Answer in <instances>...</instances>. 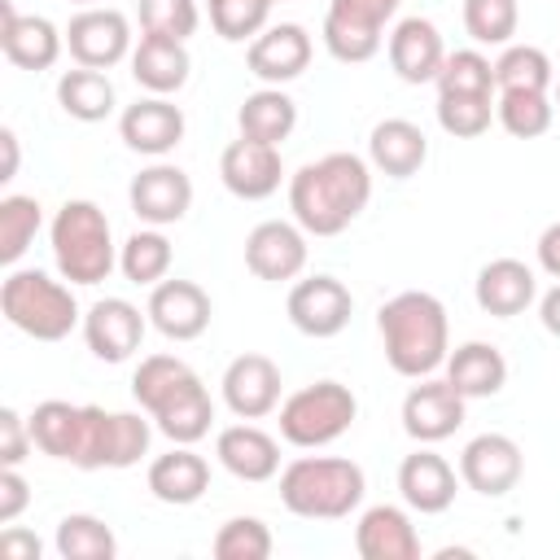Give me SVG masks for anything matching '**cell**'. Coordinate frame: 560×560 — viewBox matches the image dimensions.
Returning a JSON list of instances; mask_svg holds the SVG:
<instances>
[{"mask_svg": "<svg viewBox=\"0 0 560 560\" xmlns=\"http://www.w3.org/2000/svg\"><path fill=\"white\" fill-rule=\"evenodd\" d=\"M372 201V162L359 153H324L289 175V210L306 236L346 232Z\"/></svg>", "mask_w": 560, "mask_h": 560, "instance_id": "6da1fadb", "label": "cell"}, {"mask_svg": "<svg viewBox=\"0 0 560 560\" xmlns=\"http://www.w3.org/2000/svg\"><path fill=\"white\" fill-rule=\"evenodd\" d=\"M131 398L179 446H197L214 424V398L179 354H144L131 372Z\"/></svg>", "mask_w": 560, "mask_h": 560, "instance_id": "7a4b0ae2", "label": "cell"}, {"mask_svg": "<svg viewBox=\"0 0 560 560\" xmlns=\"http://www.w3.org/2000/svg\"><path fill=\"white\" fill-rule=\"evenodd\" d=\"M376 332H381L385 363L398 376H407V381L433 376L446 363V354H451V319H446V306L433 293H424V289L394 293L376 311Z\"/></svg>", "mask_w": 560, "mask_h": 560, "instance_id": "3957f363", "label": "cell"}, {"mask_svg": "<svg viewBox=\"0 0 560 560\" xmlns=\"http://www.w3.org/2000/svg\"><path fill=\"white\" fill-rule=\"evenodd\" d=\"M368 494V477L341 455H298L280 468V503L302 521H341Z\"/></svg>", "mask_w": 560, "mask_h": 560, "instance_id": "277c9868", "label": "cell"}, {"mask_svg": "<svg viewBox=\"0 0 560 560\" xmlns=\"http://www.w3.org/2000/svg\"><path fill=\"white\" fill-rule=\"evenodd\" d=\"M48 241H52L57 276L70 280V284H101L118 267V245H114L109 214L88 197L61 201V210L48 223Z\"/></svg>", "mask_w": 560, "mask_h": 560, "instance_id": "5b68a950", "label": "cell"}, {"mask_svg": "<svg viewBox=\"0 0 560 560\" xmlns=\"http://www.w3.org/2000/svg\"><path fill=\"white\" fill-rule=\"evenodd\" d=\"M0 315L35 341H66L83 324V311L70 293V280H52L39 267H13L4 276Z\"/></svg>", "mask_w": 560, "mask_h": 560, "instance_id": "8992f818", "label": "cell"}, {"mask_svg": "<svg viewBox=\"0 0 560 560\" xmlns=\"http://www.w3.org/2000/svg\"><path fill=\"white\" fill-rule=\"evenodd\" d=\"M359 416V398L341 381H315L280 402V438L298 451L332 446Z\"/></svg>", "mask_w": 560, "mask_h": 560, "instance_id": "52a82bcc", "label": "cell"}, {"mask_svg": "<svg viewBox=\"0 0 560 560\" xmlns=\"http://www.w3.org/2000/svg\"><path fill=\"white\" fill-rule=\"evenodd\" d=\"M153 429L158 424H149L140 411H105V407L83 402L79 442H74L70 464L83 468V472H96V468H131V464H140L149 455Z\"/></svg>", "mask_w": 560, "mask_h": 560, "instance_id": "ba28073f", "label": "cell"}, {"mask_svg": "<svg viewBox=\"0 0 560 560\" xmlns=\"http://www.w3.org/2000/svg\"><path fill=\"white\" fill-rule=\"evenodd\" d=\"M402 0H328L324 13V48L341 66L372 61L385 44V22Z\"/></svg>", "mask_w": 560, "mask_h": 560, "instance_id": "9c48e42d", "label": "cell"}, {"mask_svg": "<svg viewBox=\"0 0 560 560\" xmlns=\"http://www.w3.org/2000/svg\"><path fill=\"white\" fill-rule=\"evenodd\" d=\"M66 48L74 57V66H92V70H109L118 61H131V22L127 13L109 9V4H92L79 9L66 22Z\"/></svg>", "mask_w": 560, "mask_h": 560, "instance_id": "30bf717a", "label": "cell"}, {"mask_svg": "<svg viewBox=\"0 0 560 560\" xmlns=\"http://www.w3.org/2000/svg\"><path fill=\"white\" fill-rule=\"evenodd\" d=\"M464 411H468V398L446 376H420L402 398V429L411 442L433 446L464 424Z\"/></svg>", "mask_w": 560, "mask_h": 560, "instance_id": "8fae6325", "label": "cell"}, {"mask_svg": "<svg viewBox=\"0 0 560 560\" xmlns=\"http://www.w3.org/2000/svg\"><path fill=\"white\" fill-rule=\"evenodd\" d=\"M525 455L508 433H477L459 451V481L481 499H503L521 486Z\"/></svg>", "mask_w": 560, "mask_h": 560, "instance_id": "7c38bea8", "label": "cell"}, {"mask_svg": "<svg viewBox=\"0 0 560 560\" xmlns=\"http://www.w3.org/2000/svg\"><path fill=\"white\" fill-rule=\"evenodd\" d=\"M284 311H289V324H293L302 337L324 341V337H337V332L350 324L354 298H350V289H346L337 276H306V280H298V284L289 289Z\"/></svg>", "mask_w": 560, "mask_h": 560, "instance_id": "4fadbf2b", "label": "cell"}, {"mask_svg": "<svg viewBox=\"0 0 560 560\" xmlns=\"http://www.w3.org/2000/svg\"><path fill=\"white\" fill-rule=\"evenodd\" d=\"M311 52H315V44H311L306 26H298V22H276V26H262V31L249 39L245 66H249V74L262 79L267 88H284V83H293V79L306 74Z\"/></svg>", "mask_w": 560, "mask_h": 560, "instance_id": "5bb4252c", "label": "cell"}, {"mask_svg": "<svg viewBox=\"0 0 560 560\" xmlns=\"http://www.w3.org/2000/svg\"><path fill=\"white\" fill-rule=\"evenodd\" d=\"M149 315L127 298H101L83 311V341L101 363H127L144 341Z\"/></svg>", "mask_w": 560, "mask_h": 560, "instance_id": "9a60e30c", "label": "cell"}, {"mask_svg": "<svg viewBox=\"0 0 560 560\" xmlns=\"http://www.w3.org/2000/svg\"><path fill=\"white\" fill-rule=\"evenodd\" d=\"M219 179L232 197L241 201H262L280 188L284 179V158H280V144H262V140H249V136H236L223 153H219Z\"/></svg>", "mask_w": 560, "mask_h": 560, "instance_id": "2e32d148", "label": "cell"}, {"mask_svg": "<svg viewBox=\"0 0 560 560\" xmlns=\"http://www.w3.org/2000/svg\"><path fill=\"white\" fill-rule=\"evenodd\" d=\"M127 201H131V214L144 223V228H171L188 214L192 206V179L188 171H179L175 162H153L144 166L131 188H127Z\"/></svg>", "mask_w": 560, "mask_h": 560, "instance_id": "e0dca14e", "label": "cell"}, {"mask_svg": "<svg viewBox=\"0 0 560 560\" xmlns=\"http://www.w3.org/2000/svg\"><path fill=\"white\" fill-rule=\"evenodd\" d=\"M306 232L289 219H262L245 236V267L267 284L298 280L306 271Z\"/></svg>", "mask_w": 560, "mask_h": 560, "instance_id": "ac0fdd59", "label": "cell"}, {"mask_svg": "<svg viewBox=\"0 0 560 560\" xmlns=\"http://www.w3.org/2000/svg\"><path fill=\"white\" fill-rule=\"evenodd\" d=\"M280 368L267 359V354H236L228 368H223V407L236 416V420H262L280 407Z\"/></svg>", "mask_w": 560, "mask_h": 560, "instance_id": "d6986e66", "label": "cell"}, {"mask_svg": "<svg viewBox=\"0 0 560 560\" xmlns=\"http://www.w3.org/2000/svg\"><path fill=\"white\" fill-rule=\"evenodd\" d=\"M144 315H149V324L166 341H197L210 328L214 306H210V293L201 284H192V280H162V284H153Z\"/></svg>", "mask_w": 560, "mask_h": 560, "instance_id": "ffe728a7", "label": "cell"}, {"mask_svg": "<svg viewBox=\"0 0 560 560\" xmlns=\"http://www.w3.org/2000/svg\"><path fill=\"white\" fill-rule=\"evenodd\" d=\"M188 122H184V109L171 101V96H140L131 101L122 114H118V136L131 153H144V158H166L179 140H184Z\"/></svg>", "mask_w": 560, "mask_h": 560, "instance_id": "44dd1931", "label": "cell"}, {"mask_svg": "<svg viewBox=\"0 0 560 560\" xmlns=\"http://www.w3.org/2000/svg\"><path fill=\"white\" fill-rule=\"evenodd\" d=\"M0 48H4L9 66L39 74V70L57 66V57L66 48V31H57L39 13H18L13 0H0Z\"/></svg>", "mask_w": 560, "mask_h": 560, "instance_id": "7402d4cb", "label": "cell"}, {"mask_svg": "<svg viewBox=\"0 0 560 560\" xmlns=\"http://www.w3.org/2000/svg\"><path fill=\"white\" fill-rule=\"evenodd\" d=\"M455 490H459V472L446 464V455H438L433 446H416L411 455H402L398 464V494L411 512L420 516H438L455 503Z\"/></svg>", "mask_w": 560, "mask_h": 560, "instance_id": "603a6c76", "label": "cell"}, {"mask_svg": "<svg viewBox=\"0 0 560 560\" xmlns=\"http://www.w3.org/2000/svg\"><path fill=\"white\" fill-rule=\"evenodd\" d=\"M214 459H219L236 481H249V486L280 477V442H276L267 429H258L254 420H241V424L219 429V438H214Z\"/></svg>", "mask_w": 560, "mask_h": 560, "instance_id": "cb8c5ba5", "label": "cell"}, {"mask_svg": "<svg viewBox=\"0 0 560 560\" xmlns=\"http://www.w3.org/2000/svg\"><path fill=\"white\" fill-rule=\"evenodd\" d=\"M472 298L486 315L512 319V315H525L538 302V276L521 258H490L472 280Z\"/></svg>", "mask_w": 560, "mask_h": 560, "instance_id": "d4e9b609", "label": "cell"}, {"mask_svg": "<svg viewBox=\"0 0 560 560\" xmlns=\"http://www.w3.org/2000/svg\"><path fill=\"white\" fill-rule=\"evenodd\" d=\"M389 66L402 83H438V70L446 61V44H442V31L429 22V18H402L394 31H389Z\"/></svg>", "mask_w": 560, "mask_h": 560, "instance_id": "484cf974", "label": "cell"}, {"mask_svg": "<svg viewBox=\"0 0 560 560\" xmlns=\"http://www.w3.org/2000/svg\"><path fill=\"white\" fill-rule=\"evenodd\" d=\"M354 551L363 560H420V534L398 503H372L354 525Z\"/></svg>", "mask_w": 560, "mask_h": 560, "instance_id": "4316f807", "label": "cell"}, {"mask_svg": "<svg viewBox=\"0 0 560 560\" xmlns=\"http://www.w3.org/2000/svg\"><path fill=\"white\" fill-rule=\"evenodd\" d=\"M144 481H149V494L158 503H166V508H192L210 490V464L192 446H179L175 442L166 455L149 459Z\"/></svg>", "mask_w": 560, "mask_h": 560, "instance_id": "83f0119b", "label": "cell"}, {"mask_svg": "<svg viewBox=\"0 0 560 560\" xmlns=\"http://www.w3.org/2000/svg\"><path fill=\"white\" fill-rule=\"evenodd\" d=\"M368 162L389 179H411L429 162V136L411 118H385L368 136Z\"/></svg>", "mask_w": 560, "mask_h": 560, "instance_id": "f1b7e54d", "label": "cell"}, {"mask_svg": "<svg viewBox=\"0 0 560 560\" xmlns=\"http://www.w3.org/2000/svg\"><path fill=\"white\" fill-rule=\"evenodd\" d=\"M192 57L184 48V39H162V35H140V44L131 48V79L149 92V96H171L188 83Z\"/></svg>", "mask_w": 560, "mask_h": 560, "instance_id": "f546056e", "label": "cell"}, {"mask_svg": "<svg viewBox=\"0 0 560 560\" xmlns=\"http://www.w3.org/2000/svg\"><path fill=\"white\" fill-rule=\"evenodd\" d=\"M442 368H446V381L464 398H494L508 385V359L490 341H464V346H455Z\"/></svg>", "mask_w": 560, "mask_h": 560, "instance_id": "4dcf8cb0", "label": "cell"}, {"mask_svg": "<svg viewBox=\"0 0 560 560\" xmlns=\"http://www.w3.org/2000/svg\"><path fill=\"white\" fill-rule=\"evenodd\" d=\"M236 127L241 136L249 140H262V144H284L298 127V101L284 92V88H258L241 101L236 109Z\"/></svg>", "mask_w": 560, "mask_h": 560, "instance_id": "1f68e13d", "label": "cell"}, {"mask_svg": "<svg viewBox=\"0 0 560 560\" xmlns=\"http://www.w3.org/2000/svg\"><path fill=\"white\" fill-rule=\"evenodd\" d=\"M57 105L74 118V122H105L118 105V92L109 83L105 70H92V66H74L57 79Z\"/></svg>", "mask_w": 560, "mask_h": 560, "instance_id": "d6a6232c", "label": "cell"}, {"mask_svg": "<svg viewBox=\"0 0 560 560\" xmlns=\"http://www.w3.org/2000/svg\"><path fill=\"white\" fill-rule=\"evenodd\" d=\"M171 262H175V245L166 241L162 228H140L118 245V271L131 284H144V289L162 284L171 276Z\"/></svg>", "mask_w": 560, "mask_h": 560, "instance_id": "836d02e7", "label": "cell"}, {"mask_svg": "<svg viewBox=\"0 0 560 560\" xmlns=\"http://www.w3.org/2000/svg\"><path fill=\"white\" fill-rule=\"evenodd\" d=\"M31 438L44 455L52 459H66L74 455V442H79V420H83V402H66V398H44L31 416Z\"/></svg>", "mask_w": 560, "mask_h": 560, "instance_id": "e575fe53", "label": "cell"}, {"mask_svg": "<svg viewBox=\"0 0 560 560\" xmlns=\"http://www.w3.org/2000/svg\"><path fill=\"white\" fill-rule=\"evenodd\" d=\"M52 547L61 560H114L118 556V538L114 529L92 516V512H70L57 521V534H52Z\"/></svg>", "mask_w": 560, "mask_h": 560, "instance_id": "d590c367", "label": "cell"}, {"mask_svg": "<svg viewBox=\"0 0 560 560\" xmlns=\"http://www.w3.org/2000/svg\"><path fill=\"white\" fill-rule=\"evenodd\" d=\"M494 83H499V92H547L556 83V70L542 48L508 44L494 61Z\"/></svg>", "mask_w": 560, "mask_h": 560, "instance_id": "8d00e7d4", "label": "cell"}, {"mask_svg": "<svg viewBox=\"0 0 560 560\" xmlns=\"http://www.w3.org/2000/svg\"><path fill=\"white\" fill-rule=\"evenodd\" d=\"M39 228H44V206L35 197H26V192L0 197V262L13 267L31 249Z\"/></svg>", "mask_w": 560, "mask_h": 560, "instance_id": "74e56055", "label": "cell"}, {"mask_svg": "<svg viewBox=\"0 0 560 560\" xmlns=\"http://www.w3.org/2000/svg\"><path fill=\"white\" fill-rule=\"evenodd\" d=\"M494 118L508 136L516 140H534V136H547L551 131V118H556V105L547 92H499L494 96Z\"/></svg>", "mask_w": 560, "mask_h": 560, "instance_id": "f35d334b", "label": "cell"}, {"mask_svg": "<svg viewBox=\"0 0 560 560\" xmlns=\"http://www.w3.org/2000/svg\"><path fill=\"white\" fill-rule=\"evenodd\" d=\"M521 26V0H464V31L472 44L508 48Z\"/></svg>", "mask_w": 560, "mask_h": 560, "instance_id": "ab89813d", "label": "cell"}, {"mask_svg": "<svg viewBox=\"0 0 560 560\" xmlns=\"http://www.w3.org/2000/svg\"><path fill=\"white\" fill-rule=\"evenodd\" d=\"M438 92H464V96H499L494 83V61L477 48H459L446 52L442 70H438Z\"/></svg>", "mask_w": 560, "mask_h": 560, "instance_id": "60d3db41", "label": "cell"}, {"mask_svg": "<svg viewBox=\"0 0 560 560\" xmlns=\"http://www.w3.org/2000/svg\"><path fill=\"white\" fill-rule=\"evenodd\" d=\"M494 96H464V92H438V127L455 140H477L490 131Z\"/></svg>", "mask_w": 560, "mask_h": 560, "instance_id": "b9f144b4", "label": "cell"}, {"mask_svg": "<svg viewBox=\"0 0 560 560\" xmlns=\"http://www.w3.org/2000/svg\"><path fill=\"white\" fill-rule=\"evenodd\" d=\"M271 547H276L271 542V529L258 516H232V521H223L219 534H214V542H210V551L219 560H267Z\"/></svg>", "mask_w": 560, "mask_h": 560, "instance_id": "7bdbcfd3", "label": "cell"}, {"mask_svg": "<svg viewBox=\"0 0 560 560\" xmlns=\"http://www.w3.org/2000/svg\"><path fill=\"white\" fill-rule=\"evenodd\" d=\"M271 4H276V0H206L214 35L228 39V44H245V39H254V35L267 26Z\"/></svg>", "mask_w": 560, "mask_h": 560, "instance_id": "ee69618b", "label": "cell"}, {"mask_svg": "<svg viewBox=\"0 0 560 560\" xmlns=\"http://www.w3.org/2000/svg\"><path fill=\"white\" fill-rule=\"evenodd\" d=\"M201 13L197 0H140V31L162 39H188L197 31Z\"/></svg>", "mask_w": 560, "mask_h": 560, "instance_id": "f6af8a7d", "label": "cell"}, {"mask_svg": "<svg viewBox=\"0 0 560 560\" xmlns=\"http://www.w3.org/2000/svg\"><path fill=\"white\" fill-rule=\"evenodd\" d=\"M35 438H31V420H22L13 407H0V464L4 468H22V459L31 455Z\"/></svg>", "mask_w": 560, "mask_h": 560, "instance_id": "bcb514c9", "label": "cell"}, {"mask_svg": "<svg viewBox=\"0 0 560 560\" xmlns=\"http://www.w3.org/2000/svg\"><path fill=\"white\" fill-rule=\"evenodd\" d=\"M31 503V481L18 468L0 464V525H13Z\"/></svg>", "mask_w": 560, "mask_h": 560, "instance_id": "7dc6e473", "label": "cell"}, {"mask_svg": "<svg viewBox=\"0 0 560 560\" xmlns=\"http://www.w3.org/2000/svg\"><path fill=\"white\" fill-rule=\"evenodd\" d=\"M534 254H538V267H542L551 280H560V219H556V223H547V228L538 232Z\"/></svg>", "mask_w": 560, "mask_h": 560, "instance_id": "c3c4849f", "label": "cell"}, {"mask_svg": "<svg viewBox=\"0 0 560 560\" xmlns=\"http://www.w3.org/2000/svg\"><path fill=\"white\" fill-rule=\"evenodd\" d=\"M0 551L9 556V560H39V551H44V542L35 538V534H26V529H4L0 534Z\"/></svg>", "mask_w": 560, "mask_h": 560, "instance_id": "681fc988", "label": "cell"}, {"mask_svg": "<svg viewBox=\"0 0 560 560\" xmlns=\"http://www.w3.org/2000/svg\"><path fill=\"white\" fill-rule=\"evenodd\" d=\"M538 319H542V328H547L551 337H560V280L538 298Z\"/></svg>", "mask_w": 560, "mask_h": 560, "instance_id": "f907efd6", "label": "cell"}, {"mask_svg": "<svg viewBox=\"0 0 560 560\" xmlns=\"http://www.w3.org/2000/svg\"><path fill=\"white\" fill-rule=\"evenodd\" d=\"M0 149H4V162H0V184H9V179L18 175V158H22V149H18V131H13V127H0Z\"/></svg>", "mask_w": 560, "mask_h": 560, "instance_id": "816d5d0a", "label": "cell"}, {"mask_svg": "<svg viewBox=\"0 0 560 560\" xmlns=\"http://www.w3.org/2000/svg\"><path fill=\"white\" fill-rule=\"evenodd\" d=\"M74 4H83V9H92V4H101V0H74Z\"/></svg>", "mask_w": 560, "mask_h": 560, "instance_id": "f5cc1de1", "label": "cell"}, {"mask_svg": "<svg viewBox=\"0 0 560 560\" xmlns=\"http://www.w3.org/2000/svg\"><path fill=\"white\" fill-rule=\"evenodd\" d=\"M556 105H560V79H556Z\"/></svg>", "mask_w": 560, "mask_h": 560, "instance_id": "db71d44e", "label": "cell"}]
</instances>
